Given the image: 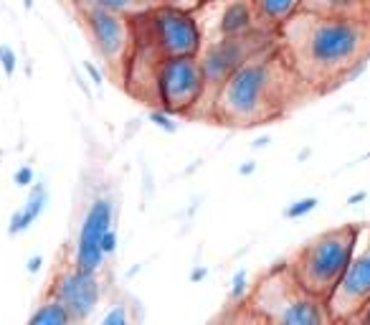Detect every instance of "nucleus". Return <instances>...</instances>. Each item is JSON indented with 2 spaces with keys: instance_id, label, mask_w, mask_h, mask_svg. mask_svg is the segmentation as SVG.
I'll return each instance as SVG.
<instances>
[{
  "instance_id": "f257e3e1",
  "label": "nucleus",
  "mask_w": 370,
  "mask_h": 325,
  "mask_svg": "<svg viewBox=\"0 0 370 325\" xmlns=\"http://www.w3.org/2000/svg\"><path fill=\"white\" fill-rule=\"evenodd\" d=\"M276 41L304 87L342 84L370 59V26L363 18H325L299 10L276 31Z\"/></svg>"
},
{
  "instance_id": "f03ea898",
  "label": "nucleus",
  "mask_w": 370,
  "mask_h": 325,
  "mask_svg": "<svg viewBox=\"0 0 370 325\" xmlns=\"http://www.w3.org/2000/svg\"><path fill=\"white\" fill-rule=\"evenodd\" d=\"M297 87L304 84L287 64L279 41H274L254 53L215 89L211 99V117L221 125H261L284 115Z\"/></svg>"
},
{
  "instance_id": "7ed1b4c3",
  "label": "nucleus",
  "mask_w": 370,
  "mask_h": 325,
  "mask_svg": "<svg viewBox=\"0 0 370 325\" xmlns=\"http://www.w3.org/2000/svg\"><path fill=\"white\" fill-rule=\"evenodd\" d=\"M246 308L267 325H333L335 320L327 300L307 292L292 277L289 265L274 267L249 292Z\"/></svg>"
},
{
  "instance_id": "20e7f679",
  "label": "nucleus",
  "mask_w": 370,
  "mask_h": 325,
  "mask_svg": "<svg viewBox=\"0 0 370 325\" xmlns=\"http://www.w3.org/2000/svg\"><path fill=\"white\" fill-rule=\"evenodd\" d=\"M355 239L358 224H342L322 231L297 249L294 257L287 262L289 272L307 292L327 300L348 269Z\"/></svg>"
},
{
  "instance_id": "39448f33",
  "label": "nucleus",
  "mask_w": 370,
  "mask_h": 325,
  "mask_svg": "<svg viewBox=\"0 0 370 325\" xmlns=\"http://www.w3.org/2000/svg\"><path fill=\"white\" fill-rule=\"evenodd\" d=\"M155 102L173 117H193L208 102L206 76L198 56H170L163 59L155 74Z\"/></svg>"
},
{
  "instance_id": "423d86ee",
  "label": "nucleus",
  "mask_w": 370,
  "mask_h": 325,
  "mask_svg": "<svg viewBox=\"0 0 370 325\" xmlns=\"http://www.w3.org/2000/svg\"><path fill=\"white\" fill-rule=\"evenodd\" d=\"M142 33L152 41L163 59L170 56H198L203 49V31L191 8L157 6L134 18Z\"/></svg>"
},
{
  "instance_id": "0eeeda50",
  "label": "nucleus",
  "mask_w": 370,
  "mask_h": 325,
  "mask_svg": "<svg viewBox=\"0 0 370 325\" xmlns=\"http://www.w3.org/2000/svg\"><path fill=\"white\" fill-rule=\"evenodd\" d=\"M276 41L274 31H254L249 36L238 38H218V41H208L203 44L198 53L200 69L206 76V89H208V115H211V99H213L215 89L221 87L223 81L229 79L241 64L252 59L254 53H259L261 49H267L269 44Z\"/></svg>"
},
{
  "instance_id": "6e6552de",
  "label": "nucleus",
  "mask_w": 370,
  "mask_h": 325,
  "mask_svg": "<svg viewBox=\"0 0 370 325\" xmlns=\"http://www.w3.org/2000/svg\"><path fill=\"white\" fill-rule=\"evenodd\" d=\"M96 53L114 74H125L127 59L134 44V18L104 10H76Z\"/></svg>"
},
{
  "instance_id": "1a4fd4ad",
  "label": "nucleus",
  "mask_w": 370,
  "mask_h": 325,
  "mask_svg": "<svg viewBox=\"0 0 370 325\" xmlns=\"http://www.w3.org/2000/svg\"><path fill=\"white\" fill-rule=\"evenodd\" d=\"M370 297V224L358 226L355 249L350 265L342 274L340 285L327 297V308L333 318H345L360 310V305Z\"/></svg>"
},
{
  "instance_id": "9d476101",
  "label": "nucleus",
  "mask_w": 370,
  "mask_h": 325,
  "mask_svg": "<svg viewBox=\"0 0 370 325\" xmlns=\"http://www.w3.org/2000/svg\"><path fill=\"white\" fill-rule=\"evenodd\" d=\"M46 297L56 300L76 323H84V320H89L94 315V310L102 303L99 272H82L74 265L64 267L51 280Z\"/></svg>"
},
{
  "instance_id": "9b49d317",
  "label": "nucleus",
  "mask_w": 370,
  "mask_h": 325,
  "mask_svg": "<svg viewBox=\"0 0 370 325\" xmlns=\"http://www.w3.org/2000/svg\"><path fill=\"white\" fill-rule=\"evenodd\" d=\"M203 31V44L218 38H238L259 31L252 0H208L193 10Z\"/></svg>"
},
{
  "instance_id": "f8f14e48",
  "label": "nucleus",
  "mask_w": 370,
  "mask_h": 325,
  "mask_svg": "<svg viewBox=\"0 0 370 325\" xmlns=\"http://www.w3.org/2000/svg\"><path fill=\"white\" fill-rule=\"evenodd\" d=\"M112 226H114V201L109 196H96L87 208L79 234H76L74 257H71V265L76 269H82V272H99L102 269V239Z\"/></svg>"
},
{
  "instance_id": "ddd939ff",
  "label": "nucleus",
  "mask_w": 370,
  "mask_h": 325,
  "mask_svg": "<svg viewBox=\"0 0 370 325\" xmlns=\"http://www.w3.org/2000/svg\"><path fill=\"white\" fill-rule=\"evenodd\" d=\"M49 206V185L46 183H33L30 185L28 196L23 201V206H18L10 216V224H8V231L10 234H23V231H28L33 224L41 219V214L46 211Z\"/></svg>"
},
{
  "instance_id": "4468645a",
  "label": "nucleus",
  "mask_w": 370,
  "mask_h": 325,
  "mask_svg": "<svg viewBox=\"0 0 370 325\" xmlns=\"http://www.w3.org/2000/svg\"><path fill=\"white\" fill-rule=\"evenodd\" d=\"M256 21L264 31H279L284 23L302 10V0H252Z\"/></svg>"
},
{
  "instance_id": "2eb2a0df",
  "label": "nucleus",
  "mask_w": 370,
  "mask_h": 325,
  "mask_svg": "<svg viewBox=\"0 0 370 325\" xmlns=\"http://www.w3.org/2000/svg\"><path fill=\"white\" fill-rule=\"evenodd\" d=\"M302 10L325 18H363V0H302Z\"/></svg>"
},
{
  "instance_id": "dca6fc26",
  "label": "nucleus",
  "mask_w": 370,
  "mask_h": 325,
  "mask_svg": "<svg viewBox=\"0 0 370 325\" xmlns=\"http://www.w3.org/2000/svg\"><path fill=\"white\" fill-rule=\"evenodd\" d=\"M76 10H104V13H117L125 18H140L150 8L145 0H74Z\"/></svg>"
},
{
  "instance_id": "f3484780",
  "label": "nucleus",
  "mask_w": 370,
  "mask_h": 325,
  "mask_svg": "<svg viewBox=\"0 0 370 325\" xmlns=\"http://www.w3.org/2000/svg\"><path fill=\"white\" fill-rule=\"evenodd\" d=\"M26 325H79L56 300L46 297L44 303L38 305L36 310L30 312V318Z\"/></svg>"
},
{
  "instance_id": "a211bd4d",
  "label": "nucleus",
  "mask_w": 370,
  "mask_h": 325,
  "mask_svg": "<svg viewBox=\"0 0 370 325\" xmlns=\"http://www.w3.org/2000/svg\"><path fill=\"white\" fill-rule=\"evenodd\" d=\"M317 206H319V201L315 199V196H307V199H299V201H294V203H289V206L284 208V216H287L289 222H297V219H304L307 214H312Z\"/></svg>"
},
{
  "instance_id": "6ab92c4d",
  "label": "nucleus",
  "mask_w": 370,
  "mask_h": 325,
  "mask_svg": "<svg viewBox=\"0 0 370 325\" xmlns=\"http://www.w3.org/2000/svg\"><path fill=\"white\" fill-rule=\"evenodd\" d=\"M249 292H252V288H249V272H246V269H238V272L231 277V290H229L231 300H234V303H241V300L249 297Z\"/></svg>"
},
{
  "instance_id": "aec40b11",
  "label": "nucleus",
  "mask_w": 370,
  "mask_h": 325,
  "mask_svg": "<svg viewBox=\"0 0 370 325\" xmlns=\"http://www.w3.org/2000/svg\"><path fill=\"white\" fill-rule=\"evenodd\" d=\"M0 67H3V74L8 79L15 74V69H18V53L13 51V46L0 44Z\"/></svg>"
},
{
  "instance_id": "412c9836",
  "label": "nucleus",
  "mask_w": 370,
  "mask_h": 325,
  "mask_svg": "<svg viewBox=\"0 0 370 325\" xmlns=\"http://www.w3.org/2000/svg\"><path fill=\"white\" fill-rule=\"evenodd\" d=\"M150 122H152L155 127H160V130H165V133H175V130H178V122L173 119L170 112L160 110V107L150 112Z\"/></svg>"
},
{
  "instance_id": "4be33fe9",
  "label": "nucleus",
  "mask_w": 370,
  "mask_h": 325,
  "mask_svg": "<svg viewBox=\"0 0 370 325\" xmlns=\"http://www.w3.org/2000/svg\"><path fill=\"white\" fill-rule=\"evenodd\" d=\"M102 325H132V320H130V310H127L125 305H114V308L104 315Z\"/></svg>"
},
{
  "instance_id": "5701e85b",
  "label": "nucleus",
  "mask_w": 370,
  "mask_h": 325,
  "mask_svg": "<svg viewBox=\"0 0 370 325\" xmlns=\"http://www.w3.org/2000/svg\"><path fill=\"white\" fill-rule=\"evenodd\" d=\"M13 183L21 185V188H28V185L36 183V173H33V168H30V165H21V168L15 170Z\"/></svg>"
},
{
  "instance_id": "b1692460",
  "label": "nucleus",
  "mask_w": 370,
  "mask_h": 325,
  "mask_svg": "<svg viewBox=\"0 0 370 325\" xmlns=\"http://www.w3.org/2000/svg\"><path fill=\"white\" fill-rule=\"evenodd\" d=\"M117 251V229L112 226L107 234H104V239H102V254H104V259H109L112 254Z\"/></svg>"
},
{
  "instance_id": "393cba45",
  "label": "nucleus",
  "mask_w": 370,
  "mask_h": 325,
  "mask_svg": "<svg viewBox=\"0 0 370 325\" xmlns=\"http://www.w3.org/2000/svg\"><path fill=\"white\" fill-rule=\"evenodd\" d=\"M231 325H267V323H264V320H261L256 312H252L249 308H246V310L238 315V320H234Z\"/></svg>"
},
{
  "instance_id": "a878e982",
  "label": "nucleus",
  "mask_w": 370,
  "mask_h": 325,
  "mask_svg": "<svg viewBox=\"0 0 370 325\" xmlns=\"http://www.w3.org/2000/svg\"><path fill=\"white\" fill-rule=\"evenodd\" d=\"M84 72H89V76H91V81H94L96 87H102V81H104V74L99 72V69L91 64V61H84Z\"/></svg>"
},
{
  "instance_id": "bb28decb",
  "label": "nucleus",
  "mask_w": 370,
  "mask_h": 325,
  "mask_svg": "<svg viewBox=\"0 0 370 325\" xmlns=\"http://www.w3.org/2000/svg\"><path fill=\"white\" fill-rule=\"evenodd\" d=\"M333 325H365V323L353 312V315H345V318H335Z\"/></svg>"
},
{
  "instance_id": "cd10ccee",
  "label": "nucleus",
  "mask_w": 370,
  "mask_h": 325,
  "mask_svg": "<svg viewBox=\"0 0 370 325\" xmlns=\"http://www.w3.org/2000/svg\"><path fill=\"white\" fill-rule=\"evenodd\" d=\"M355 315H358V318H360V320H363L365 325H370V297H368V300H365L363 305H360V310H358Z\"/></svg>"
},
{
  "instance_id": "c85d7f7f",
  "label": "nucleus",
  "mask_w": 370,
  "mask_h": 325,
  "mask_svg": "<svg viewBox=\"0 0 370 325\" xmlns=\"http://www.w3.org/2000/svg\"><path fill=\"white\" fill-rule=\"evenodd\" d=\"M41 265H44V257H41V254H33V257L28 259V272L36 274L38 269H41Z\"/></svg>"
},
{
  "instance_id": "c756f323",
  "label": "nucleus",
  "mask_w": 370,
  "mask_h": 325,
  "mask_svg": "<svg viewBox=\"0 0 370 325\" xmlns=\"http://www.w3.org/2000/svg\"><path fill=\"white\" fill-rule=\"evenodd\" d=\"M368 199V193L365 191H358V193H353V196H348V206H358L360 201H365Z\"/></svg>"
},
{
  "instance_id": "7c9ffc66",
  "label": "nucleus",
  "mask_w": 370,
  "mask_h": 325,
  "mask_svg": "<svg viewBox=\"0 0 370 325\" xmlns=\"http://www.w3.org/2000/svg\"><path fill=\"white\" fill-rule=\"evenodd\" d=\"M148 8H157V6H180V0H145Z\"/></svg>"
},
{
  "instance_id": "2f4dec72",
  "label": "nucleus",
  "mask_w": 370,
  "mask_h": 325,
  "mask_svg": "<svg viewBox=\"0 0 370 325\" xmlns=\"http://www.w3.org/2000/svg\"><path fill=\"white\" fill-rule=\"evenodd\" d=\"M203 3H208V0H180V6H183V8H191V10L200 8Z\"/></svg>"
},
{
  "instance_id": "473e14b6",
  "label": "nucleus",
  "mask_w": 370,
  "mask_h": 325,
  "mask_svg": "<svg viewBox=\"0 0 370 325\" xmlns=\"http://www.w3.org/2000/svg\"><path fill=\"white\" fill-rule=\"evenodd\" d=\"M206 274H208V269H206V267H198V269L193 272V277H191V280H193V282H198V280H203Z\"/></svg>"
},
{
  "instance_id": "72a5a7b5",
  "label": "nucleus",
  "mask_w": 370,
  "mask_h": 325,
  "mask_svg": "<svg viewBox=\"0 0 370 325\" xmlns=\"http://www.w3.org/2000/svg\"><path fill=\"white\" fill-rule=\"evenodd\" d=\"M363 21L370 26V0H363Z\"/></svg>"
},
{
  "instance_id": "f704fd0d",
  "label": "nucleus",
  "mask_w": 370,
  "mask_h": 325,
  "mask_svg": "<svg viewBox=\"0 0 370 325\" xmlns=\"http://www.w3.org/2000/svg\"><path fill=\"white\" fill-rule=\"evenodd\" d=\"M249 173H254V162H249V165H241V176H249Z\"/></svg>"
},
{
  "instance_id": "c9c22d12",
  "label": "nucleus",
  "mask_w": 370,
  "mask_h": 325,
  "mask_svg": "<svg viewBox=\"0 0 370 325\" xmlns=\"http://www.w3.org/2000/svg\"><path fill=\"white\" fill-rule=\"evenodd\" d=\"M23 6H26V8L30 10V8H33V0H23Z\"/></svg>"
}]
</instances>
